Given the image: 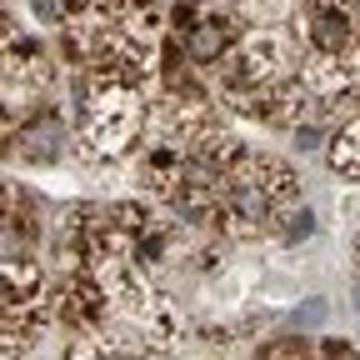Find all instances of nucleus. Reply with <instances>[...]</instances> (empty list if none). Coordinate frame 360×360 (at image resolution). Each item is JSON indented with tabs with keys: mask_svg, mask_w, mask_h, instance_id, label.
I'll return each instance as SVG.
<instances>
[{
	"mask_svg": "<svg viewBox=\"0 0 360 360\" xmlns=\"http://www.w3.org/2000/svg\"><path fill=\"white\" fill-rule=\"evenodd\" d=\"M231 45H236V20H220V15H200L191 30H180V51L191 65H215Z\"/></svg>",
	"mask_w": 360,
	"mask_h": 360,
	"instance_id": "3",
	"label": "nucleus"
},
{
	"mask_svg": "<svg viewBox=\"0 0 360 360\" xmlns=\"http://www.w3.org/2000/svg\"><path fill=\"white\" fill-rule=\"evenodd\" d=\"M11 141H15L11 150H15L20 160L45 165V160H56V155H60V120H56L51 110H40V115H30L25 125H15Z\"/></svg>",
	"mask_w": 360,
	"mask_h": 360,
	"instance_id": "4",
	"label": "nucleus"
},
{
	"mask_svg": "<svg viewBox=\"0 0 360 360\" xmlns=\"http://www.w3.org/2000/svg\"><path fill=\"white\" fill-rule=\"evenodd\" d=\"M321 355H355V345H345V340H326Z\"/></svg>",
	"mask_w": 360,
	"mask_h": 360,
	"instance_id": "8",
	"label": "nucleus"
},
{
	"mask_svg": "<svg viewBox=\"0 0 360 360\" xmlns=\"http://www.w3.org/2000/svg\"><path fill=\"white\" fill-rule=\"evenodd\" d=\"M141 130H146V96H141V85H125V80H96V75H90L85 130H80L85 150L115 160V155L135 150Z\"/></svg>",
	"mask_w": 360,
	"mask_h": 360,
	"instance_id": "1",
	"label": "nucleus"
},
{
	"mask_svg": "<svg viewBox=\"0 0 360 360\" xmlns=\"http://www.w3.org/2000/svg\"><path fill=\"white\" fill-rule=\"evenodd\" d=\"M330 170L345 180H360V115H350L335 135H330V150H326Z\"/></svg>",
	"mask_w": 360,
	"mask_h": 360,
	"instance_id": "5",
	"label": "nucleus"
},
{
	"mask_svg": "<svg viewBox=\"0 0 360 360\" xmlns=\"http://www.w3.org/2000/svg\"><path fill=\"white\" fill-rule=\"evenodd\" d=\"M281 220H285V225H281V236H285V240H305V236L315 231V215H310L305 205H300V210H285Z\"/></svg>",
	"mask_w": 360,
	"mask_h": 360,
	"instance_id": "6",
	"label": "nucleus"
},
{
	"mask_svg": "<svg viewBox=\"0 0 360 360\" xmlns=\"http://www.w3.org/2000/svg\"><path fill=\"white\" fill-rule=\"evenodd\" d=\"M260 355H310V345L295 340V335H285V340H276V345H260Z\"/></svg>",
	"mask_w": 360,
	"mask_h": 360,
	"instance_id": "7",
	"label": "nucleus"
},
{
	"mask_svg": "<svg viewBox=\"0 0 360 360\" xmlns=\"http://www.w3.org/2000/svg\"><path fill=\"white\" fill-rule=\"evenodd\" d=\"M355 310H360V285H355Z\"/></svg>",
	"mask_w": 360,
	"mask_h": 360,
	"instance_id": "9",
	"label": "nucleus"
},
{
	"mask_svg": "<svg viewBox=\"0 0 360 360\" xmlns=\"http://www.w3.org/2000/svg\"><path fill=\"white\" fill-rule=\"evenodd\" d=\"M355 11L340 6V0H315L310 6V20H305V35H310V51H326V56H355Z\"/></svg>",
	"mask_w": 360,
	"mask_h": 360,
	"instance_id": "2",
	"label": "nucleus"
}]
</instances>
